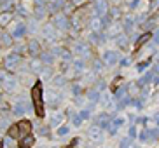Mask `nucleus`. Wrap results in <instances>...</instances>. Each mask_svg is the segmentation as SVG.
<instances>
[{
	"label": "nucleus",
	"instance_id": "obj_1",
	"mask_svg": "<svg viewBox=\"0 0 159 148\" xmlns=\"http://www.w3.org/2000/svg\"><path fill=\"white\" fill-rule=\"evenodd\" d=\"M32 101L35 107V113L39 117H44V99H42V84L37 82L32 87Z\"/></svg>",
	"mask_w": 159,
	"mask_h": 148
},
{
	"label": "nucleus",
	"instance_id": "obj_2",
	"mask_svg": "<svg viewBox=\"0 0 159 148\" xmlns=\"http://www.w3.org/2000/svg\"><path fill=\"white\" fill-rule=\"evenodd\" d=\"M16 125H18V131H19V138L32 133V124H30V120H19Z\"/></svg>",
	"mask_w": 159,
	"mask_h": 148
},
{
	"label": "nucleus",
	"instance_id": "obj_3",
	"mask_svg": "<svg viewBox=\"0 0 159 148\" xmlns=\"http://www.w3.org/2000/svg\"><path fill=\"white\" fill-rule=\"evenodd\" d=\"M33 143H35V138H33L32 134H26V136H21V138H19L18 146L19 148H32Z\"/></svg>",
	"mask_w": 159,
	"mask_h": 148
},
{
	"label": "nucleus",
	"instance_id": "obj_4",
	"mask_svg": "<svg viewBox=\"0 0 159 148\" xmlns=\"http://www.w3.org/2000/svg\"><path fill=\"white\" fill-rule=\"evenodd\" d=\"M150 37H152V35H150V32H149V33H143V35H142V37L138 38V42H136V46H135V51H138V49H140V47L143 46V44H145L147 40H150Z\"/></svg>",
	"mask_w": 159,
	"mask_h": 148
},
{
	"label": "nucleus",
	"instance_id": "obj_5",
	"mask_svg": "<svg viewBox=\"0 0 159 148\" xmlns=\"http://www.w3.org/2000/svg\"><path fill=\"white\" fill-rule=\"evenodd\" d=\"M7 134L11 136V138H16V139H19V131H18V125H11L9 127V131H7Z\"/></svg>",
	"mask_w": 159,
	"mask_h": 148
},
{
	"label": "nucleus",
	"instance_id": "obj_6",
	"mask_svg": "<svg viewBox=\"0 0 159 148\" xmlns=\"http://www.w3.org/2000/svg\"><path fill=\"white\" fill-rule=\"evenodd\" d=\"M75 145H77V139H74V141H72V143H70V145H68V146H66V148H74V146H75Z\"/></svg>",
	"mask_w": 159,
	"mask_h": 148
}]
</instances>
